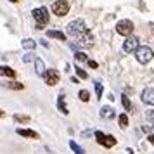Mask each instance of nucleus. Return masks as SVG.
<instances>
[{
    "mask_svg": "<svg viewBox=\"0 0 154 154\" xmlns=\"http://www.w3.org/2000/svg\"><path fill=\"white\" fill-rule=\"evenodd\" d=\"M66 31H68V35L73 36V38H78L80 35H83L87 33V26H85V23L82 19H75V21H71L68 26H66Z\"/></svg>",
    "mask_w": 154,
    "mask_h": 154,
    "instance_id": "f257e3e1",
    "label": "nucleus"
},
{
    "mask_svg": "<svg viewBox=\"0 0 154 154\" xmlns=\"http://www.w3.org/2000/svg\"><path fill=\"white\" fill-rule=\"evenodd\" d=\"M135 57H137V61H139L140 64H146V63H149V61H152L154 52H152L151 47H147V45H140L139 49L135 50Z\"/></svg>",
    "mask_w": 154,
    "mask_h": 154,
    "instance_id": "f03ea898",
    "label": "nucleus"
},
{
    "mask_svg": "<svg viewBox=\"0 0 154 154\" xmlns=\"http://www.w3.org/2000/svg\"><path fill=\"white\" fill-rule=\"evenodd\" d=\"M33 17H35V21H36V28L42 29L49 23V11L45 7H38L33 11Z\"/></svg>",
    "mask_w": 154,
    "mask_h": 154,
    "instance_id": "7ed1b4c3",
    "label": "nucleus"
},
{
    "mask_svg": "<svg viewBox=\"0 0 154 154\" xmlns=\"http://www.w3.org/2000/svg\"><path fill=\"white\" fill-rule=\"evenodd\" d=\"M52 12L56 16H66L69 12V2L68 0H54L52 2Z\"/></svg>",
    "mask_w": 154,
    "mask_h": 154,
    "instance_id": "20e7f679",
    "label": "nucleus"
},
{
    "mask_svg": "<svg viewBox=\"0 0 154 154\" xmlns=\"http://www.w3.org/2000/svg\"><path fill=\"white\" fill-rule=\"evenodd\" d=\"M92 35L87 31V33H83V35H80L78 38H75V43H71V47L73 49H87V47H90L92 45Z\"/></svg>",
    "mask_w": 154,
    "mask_h": 154,
    "instance_id": "39448f33",
    "label": "nucleus"
},
{
    "mask_svg": "<svg viewBox=\"0 0 154 154\" xmlns=\"http://www.w3.org/2000/svg\"><path fill=\"white\" fill-rule=\"evenodd\" d=\"M116 31H118V35H123V36H130L133 31V23L130 19H121L118 21L116 24Z\"/></svg>",
    "mask_w": 154,
    "mask_h": 154,
    "instance_id": "423d86ee",
    "label": "nucleus"
},
{
    "mask_svg": "<svg viewBox=\"0 0 154 154\" xmlns=\"http://www.w3.org/2000/svg\"><path fill=\"white\" fill-rule=\"evenodd\" d=\"M139 47H140V45H139V38H137V36H133V35L128 36V38L125 40V43H123V50L128 52V54H130V52H135Z\"/></svg>",
    "mask_w": 154,
    "mask_h": 154,
    "instance_id": "0eeeda50",
    "label": "nucleus"
},
{
    "mask_svg": "<svg viewBox=\"0 0 154 154\" xmlns=\"http://www.w3.org/2000/svg\"><path fill=\"white\" fill-rule=\"evenodd\" d=\"M59 80H61V75H59V71L57 69H49L45 73V82L49 87H54V85L59 83Z\"/></svg>",
    "mask_w": 154,
    "mask_h": 154,
    "instance_id": "6e6552de",
    "label": "nucleus"
},
{
    "mask_svg": "<svg viewBox=\"0 0 154 154\" xmlns=\"http://www.w3.org/2000/svg\"><path fill=\"white\" fill-rule=\"evenodd\" d=\"M142 102L154 106V88H144L142 90Z\"/></svg>",
    "mask_w": 154,
    "mask_h": 154,
    "instance_id": "1a4fd4ad",
    "label": "nucleus"
},
{
    "mask_svg": "<svg viewBox=\"0 0 154 154\" xmlns=\"http://www.w3.org/2000/svg\"><path fill=\"white\" fill-rule=\"evenodd\" d=\"M16 132H17V135H21V137H28V139H38V137H40L36 132L28 130V128H17Z\"/></svg>",
    "mask_w": 154,
    "mask_h": 154,
    "instance_id": "9d476101",
    "label": "nucleus"
},
{
    "mask_svg": "<svg viewBox=\"0 0 154 154\" xmlns=\"http://www.w3.org/2000/svg\"><path fill=\"white\" fill-rule=\"evenodd\" d=\"M116 116V112H114V109H112L111 106H104L102 109H100V118H106V119H111Z\"/></svg>",
    "mask_w": 154,
    "mask_h": 154,
    "instance_id": "9b49d317",
    "label": "nucleus"
},
{
    "mask_svg": "<svg viewBox=\"0 0 154 154\" xmlns=\"http://www.w3.org/2000/svg\"><path fill=\"white\" fill-rule=\"evenodd\" d=\"M57 107H59V111L63 112V114H68V107H66V97H64V94H59V97H57Z\"/></svg>",
    "mask_w": 154,
    "mask_h": 154,
    "instance_id": "f8f14e48",
    "label": "nucleus"
},
{
    "mask_svg": "<svg viewBox=\"0 0 154 154\" xmlns=\"http://www.w3.org/2000/svg\"><path fill=\"white\" fill-rule=\"evenodd\" d=\"M35 66H36V73L40 75V76H43L45 73H47V68H45V64H43V61L40 59V57H35Z\"/></svg>",
    "mask_w": 154,
    "mask_h": 154,
    "instance_id": "ddd939ff",
    "label": "nucleus"
},
{
    "mask_svg": "<svg viewBox=\"0 0 154 154\" xmlns=\"http://www.w3.org/2000/svg\"><path fill=\"white\" fill-rule=\"evenodd\" d=\"M47 35H49L50 38H57V40H61V42H64V40H66V35H64L63 31H56V29H49V31H47Z\"/></svg>",
    "mask_w": 154,
    "mask_h": 154,
    "instance_id": "4468645a",
    "label": "nucleus"
},
{
    "mask_svg": "<svg viewBox=\"0 0 154 154\" xmlns=\"http://www.w3.org/2000/svg\"><path fill=\"white\" fill-rule=\"evenodd\" d=\"M104 147H114L116 146V139L112 137V135H106V139H104V144H102Z\"/></svg>",
    "mask_w": 154,
    "mask_h": 154,
    "instance_id": "2eb2a0df",
    "label": "nucleus"
},
{
    "mask_svg": "<svg viewBox=\"0 0 154 154\" xmlns=\"http://www.w3.org/2000/svg\"><path fill=\"white\" fill-rule=\"evenodd\" d=\"M69 147H71V149H73L76 154H85V149H83L82 146H78L75 140H69Z\"/></svg>",
    "mask_w": 154,
    "mask_h": 154,
    "instance_id": "dca6fc26",
    "label": "nucleus"
},
{
    "mask_svg": "<svg viewBox=\"0 0 154 154\" xmlns=\"http://www.w3.org/2000/svg\"><path fill=\"white\" fill-rule=\"evenodd\" d=\"M4 87H7V88H12V90H23V88H24V85H23V83H17V82L4 83Z\"/></svg>",
    "mask_w": 154,
    "mask_h": 154,
    "instance_id": "f3484780",
    "label": "nucleus"
},
{
    "mask_svg": "<svg viewBox=\"0 0 154 154\" xmlns=\"http://www.w3.org/2000/svg\"><path fill=\"white\" fill-rule=\"evenodd\" d=\"M23 49H35V45H36V42L35 40H31V38H26V40H23Z\"/></svg>",
    "mask_w": 154,
    "mask_h": 154,
    "instance_id": "a211bd4d",
    "label": "nucleus"
},
{
    "mask_svg": "<svg viewBox=\"0 0 154 154\" xmlns=\"http://www.w3.org/2000/svg\"><path fill=\"white\" fill-rule=\"evenodd\" d=\"M2 75L4 76H9V78H16V71L7 68V66H2Z\"/></svg>",
    "mask_w": 154,
    "mask_h": 154,
    "instance_id": "6ab92c4d",
    "label": "nucleus"
},
{
    "mask_svg": "<svg viewBox=\"0 0 154 154\" xmlns=\"http://www.w3.org/2000/svg\"><path fill=\"white\" fill-rule=\"evenodd\" d=\"M118 121H119V126H121V128H126V126H128V116H126L125 112L118 116Z\"/></svg>",
    "mask_w": 154,
    "mask_h": 154,
    "instance_id": "aec40b11",
    "label": "nucleus"
},
{
    "mask_svg": "<svg viewBox=\"0 0 154 154\" xmlns=\"http://www.w3.org/2000/svg\"><path fill=\"white\" fill-rule=\"evenodd\" d=\"M121 102H123V107H125V111H132V102H130V99L123 95L121 97Z\"/></svg>",
    "mask_w": 154,
    "mask_h": 154,
    "instance_id": "412c9836",
    "label": "nucleus"
},
{
    "mask_svg": "<svg viewBox=\"0 0 154 154\" xmlns=\"http://www.w3.org/2000/svg\"><path fill=\"white\" fill-rule=\"evenodd\" d=\"M78 97H80V100H83V102H88V99H90V94H88V90H80Z\"/></svg>",
    "mask_w": 154,
    "mask_h": 154,
    "instance_id": "4be33fe9",
    "label": "nucleus"
},
{
    "mask_svg": "<svg viewBox=\"0 0 154 154\" xmlns=\"http://www.w3.org/2000/svg\"><path fill=\"white\" fill-rule=\"evenodd\" d=\"M95 139H97V142L100 144V146H102V144H104V139H106V135H104L102 132H99V130H97V132H95Z\"/></svg>",
    "mask_w": 154,
    "mask_h": 154,
    "instance_id": "5701e85b",
    "label": "nucleus"
},
{
    "mask_svg": "<svg viewBox=\"0 0 154 154\" xmlns=\"http://www.w3.org/2000/svg\"><path fill=\"white\" fill-rule=\"evenodd\" d=\"M95 94H97V99L102 97V85L99 83V82H95Z\"/></svg>",
    "mask_w": 154,
    "mask_h": 154,
    "instance_id": "b1692460",
    "label": "nucleus"
},
{
    "mask_svg": "<svg viewBox=\"0 0 154 154\" xmlns=\"http://www.w3.org/2000/svg\"><path fill=\"white\" fill-rule=\"evenodd\" d=\"M14 119L17 121V123H19V121H21V123H28V121H29V118H28V116H19V114H16V116H14Z\"/></svg>",
    "mask_w": 154,
    "mask_h": 154,
    "instance_id": "393cba45",
    "label": "nucleus"
},
{
    "mask_svg": "<svg viewBox=\"0 0 154 154\" xmlns=\"http://www.w3.org/2000/svg\"><path fill=\"white\" fill-rule=\"evenodd\" d=\"M76 75H78L80 78H83V80L87 78V73H85V71L82 69V68H76Z\"/></svg>",
    "mask_w": 154,
    "mask_h": 154,
    "instance_id": "a878e982",
    "label": "nucleus"
},
{
    "mask_svg": "<svg viewBox=\"0 0 154 154\" xmlns=\"http://www.w3.org/2000/svg\"><path fill=\"white\" fill-rule=\"evenodd\" d=\"M78 59V61H85V59H87V56H85L83 52H76V56H75Z\"/></svg>",
    "mask_w": 154,
    "mask_h": 154,
    "instance_id": "bb28decb",
    "label": "nucleus"
},
{
    "mask_svg": "<svg viewBox=\"0 0 154 154\" xmlns=\"http://www.w3.org/2000/svg\"><path fill=\"white\" fill-rule=\"evenodd\" d=\"M23 61H24V63H31V61H33V56H31V54H26V56L23 57Z\"/></svg>",
    "mask_w": 154,
    "mask_h": 154,
    "instance_id": "cd10ccee",
    "label": "nucleus"
},
{
    "mask_svg": "<svg viewBox=\"0 0 154 154\" xmlns=\"http://www.w3.org/2000/svg\"><path fill=\"white\" fill-rule=\"evenodd\" d=\"M147 118L151 119V121H154V109L152 111H147Z\"/></svg>",
    "mask_w": 154,
    "mask_h": 154,
    "instance_id": "c85d7f7f",
    "label": "nucleus"
},
{
    "mask_svg": "<svg viewBox=\"0 0 154 154\" xmlns=\"http://www.w3.org/2000/svg\"><path fill=\"white\" fill-rule=\"evenodd\" d=\"M88 66H90V68H94V69H95V68H97V63H95V61H88Z\"/></svg>",
    "mask_w": 154,
    "mask_h": 154,
    "instance_id": "c756f323",
    "label": "nucleus"
},
{
    "mask_svg": "<svg viewBox=\"0 0 154 154\" xmlns=\"http://www.w3.org/2000/svg\"><path fill=\"white\" fill-rule=\"evenodd\" d=\"M147 140H149V142H151V144H154V133H151V135H149V137H147Z\"/></svg>",
    "mask_w": 154,
    "mask_h": 154,
    "instance_id": "7c9ffc66",
    "label": "nucleus"
},
{
    "mask_svg": "<svg viewBox=\"0 0 154 154\" xmlns=\"http://www.w3.org/2000/svg\"><path fill=\"white\" fill-rule=\"evenodd\" d=\"M11 2H17V0H11Z\"/></svg>",
    "mask_w": 154,
    "mask_h": 154,
    "instance_id": "2f4dec72",
    "label": "nucleus"
}]
</instances>
